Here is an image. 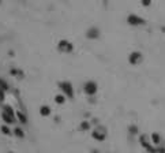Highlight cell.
<instances>
[{
	"instance_id": "5",
	"label": "cell",
	"mask_w": 165,
	"mask_h": 153,
	"mask_svg": "<svg viewBox=\"0 0 165 153\" xmlns=\"http://www.w3.org/2000/svg\"><path fill=\"white\" fill-rule=\"evenodd\" d=\"M142 60H143V55L140 52H138V51H134V52H131L128 55V63L131 66H138V64L142 63Z\"/></svg>"
},
{
	"instance_id": "21",
	"label": "cell",
	"mask_w": 165,
	"mask_h": 153,
	"mask_svg": "<svg viewBox=\"0 0 165 153\" xmlns=\"http://www.w3.org/2000/svg\"><path fill=\"white\" fill-rule=\"evenodd\" d=\"M130 133H131V134H137V133H138V127H137V126H131V127H130Z\"/></svg>"
},
{
	"instance_id": "8",
	"label": "cell",
	"mask_w": 165,
	"mask_h": 153,
	"mask_svg": "<svg viewBox=\"0 0 165 153\" xmlns=\"http://www.w3.org/2000/svg\"><path fill=\"white\" fill-rule=\"evenodd\" d=\"M86 37L89 40H97L100 37V29L98 28H90L86 32Z\"/></svg>"
},
{
	"instance_id": "9",
	"label": "cell",
	"mask_w": 165,
	"mask_h": 153,
	"mask_svg": "<svg viewBox=\"0 0 165 153\" xmlns=\"http://www.w3.org/2000/svg\"><path fill=\"white\" fill-rule=\"evenodd\" d=\"M1 119L6 125H14L17 122V116H11V115L6 114V112H1Z\"/></svg>"
},
{
	"instance_id": "22",
	"label": "cell",
	"mask_w": 165,
	"mask_h": 153,
	"mask_svg": "<svg viewBox=\"0 0 165 153\" xmlns=\"http://www.w3.org/2000/svg\"><path fill=\"white\" fill-rule=\"evenodd\" d=\"M7 153H14V152H7Z\"/></svg>"
},
{
	"instance_id": "19",
	"label": "cell",
	"mask_w": 165,
	"mask_h": 153,
	"mask_svg": "<svg viewBox=\"0 0 165 153\" xmlns=\"http://www.w3.org/2000/svg\"><path fill=\"white\" fill-rule=\"evenodd\" d=\"M4 99H6V92L3 89H0V103H3Z\"/></svg>"
},
{
	"instance_id": "15",
	"label": "cell",
	"mask_w": 165,
	"mask_h": 153,
	"mask_svg": "<svg viewBox=\"0 0 165 153\" xmlns=\"http://www.w3.org/2000/svg\"><path fill=\"white\" fill-rule=\"evenodd\" d=\"M10 74L12 75V77H17V78H22V77H23V71H22V70H18V68H11Z\"/></svg>"
},
{
	"instance_id": "1",
	"label": "cell",
	"mask_w": 165,
	"mask_h": 153,
	"mask_svg": "<svg viewBox=\"0 0 165 153\" xmlns=\"http://www.w3.org/2000/svg\"><path fill=\"white\" fill-rule=\"evenodd\" d=\"M59 88H60V90H62V93H63V94L68 100L74 99V96H75L74 86H72V83H71L70 81H62V82H59Z\"/></svg>"
},
{
	"instance_id": "10",
	"label": "cell",
	"mask_w": 165,
	"mask_h": 153,
	"mask_svg": "<svg viewBox=\"0 0 165 153\" xmlns=\"http://www.w3.org/2000/svg\"><path fill=\"white\" fill-rule=\"evenodd\" d=\"M150 142L151 145L154 146H160V144H161V135L158 134V133H153V134L150 135Z\"/></svg>"
},
{
	"instance_id": "6",
	"label": "cell",
	"mask_w": 165,
	"mask_h": 153,
	"mask_svg": "<svg viewBox=\"0 0 165 153\" xmlns=\"http://www.w3.org/2000/svg\"><path fill=\"white\" fill-rule=\"evenodd\" d=\"M91 137H93L96 141H98V142H102V141H105V138H106V131H105V128H101V127L94 128V130L91 131Z\"/></svg>"
},
{
	"instance_id": "2",
	"label": "cell",
	"mask_w": 165,
	"mask_h": 153,
	"mask_svg": "<svg viewBox=\"0 0 165 153\" xmlns=\"http://www.w3.org/2000/svg\"><path fill=\"white\" fill-rule=\"evenodd\" d=\"M57 51L60 54H71L74 51V44L68 40H60L57 43Z\"/></svg>"
},
{
	"instance_id": "7",
	"label": "cell",
	"mask_w": 165,
	"mask_h": 153,
	"mask_svg": "<svg viewBox=\"0 0 165 153\" xmlns=\"http://www.w3.org/2000/svg\"><path fill=\"white\" fill-rule=\"evenodd\" d=\"M139 142H140V145H142V148H145V149L148 150V152H150V153H157L154 148L151 146V142H149V141H148V137H146V135H140Z\"/></svg>"
},
{
	"instance_id": "17",
	"label": "cell",
	"mask_w": 165,
	"mask_h": 153,
	"mask_svg": "<svg viewBox=\"0 0 165 153\" xmlns=\"http://www.w3.org/2000/svg\"><path fill=\"white\" fill-rule=\"evenodd\" d=\"M8 88H10V86H8L7 81H6V79H3V78H0V89H3L4 92H7Z\"/></svg>"
},
{
	"instance_id": "11",
	"label": "cell",
	"mask_w": 165,
	"mask_h": 153,
	"mask_svg": "<svg viewBox=\"0 0 165 153\" xmlns=\"http://www.w3.org/2000/svg\"><path fill=\"white\" fill-rule=\"evenodd\" d=\"M51 112H52V111H51L49 105H41V107H40V115H41V116H44V117L49 116Z\"/></svg>"
},
{
	"instance_id": "12",
	"label": "cell",
	"mask_w": 165,
	"mask_h": 153,
	"mask_svg": "<svg viewBox=\"0 0 165 153\" xmlns=\"http://www.w3.org/2000/svg\"><path fill=\"white\" fill-rule=\"evenodd\" d=\"M90 128H91V125L89 120H83L79 123V130L81 131H90Z\"/></svg>"
},
{
	"instance_id": "3",
	"label": "cell",
	"mask_w": 165,
	"mask_h": 153,
	"mask_svg": "<svg viewBox=\"0 0 165 153\" xmlns=\"http://www.w3.org/2000/svg\"><path fill=\"white\" fill-rule=\"evenodd\" d=\"M83 92L86 93L89 97L94 96L96 93L98 92V85H97L94 81H88V82H85V85H83Z\"/></svg>"
},
{
	"instance_id": "14",
	"label": "cell",
	"mask_w": 165,
	"mask_h": 153,
	"mask_svg": "<svg viewBox=\"0 0 165 153\" xmlns=\"http://www.w3.org/2000/svg\"><path fill=\"white\" fill-rule=\"evenodd\" d=\"M66 100H67V97L64 96L63 93H62V94H56V96H55V103L59 104V105H63V104L66 103Z\"/></svg>"
},
{
	"instance_id": "13",
	"label": "cell",
	"mask_w": 165,
	"mask_h": 153,
	"mask_svg": "<svg viewBox=\"0 0 165 153\" xmlns=\"http://www.w3.org/2000/svg\"><path fill=\"white\" fill-rule=\"evenodd\" d=\"M12 134H14L17 138H25V131H23L21 127H15L14 130H12Z\"/></svg>"
},
{
	"instance_id": "18",
	"label": "cell",
	"mask_w": 165,
	"mask_h": 153,
	"mask_svg": "<svg viewBox=\"0 0 165 153\" xmlns=\"http://www.w3.org/2000/svg\"><path fill=\"white\" fill-rule=\"evenodd\" d=\"M0 130H1V133H3L4 135H11V134H12V131H11L10 128H8L7 125H3L1 127H0Z\"/></svg>"
},
{
	"instance_id": "4",
	"label": "cell",
	"mask_w": 165,
	"mask_h": 153,
	"mask_svg": "<svg viewBox=\"0 0 165 153\" xmlns=\"http://www.w3.org/2000/svg\"><path fill=\"white\" fill-rule=\"evenodd\" d=\"M127 23L130 26H142L146 23V21L143 18H140L139 15L137 14H130L127 17Z\"/></svg>"
},
{
	"instance_id": "23",
	"label": "cell",
	"mask_w": 165,
	"mask_h": 153,
	"mask_svg": "<svg viewBox=\"0 0 165 153\" xmlns=\"http://www.w3.org/2000/svg\"><path fill=\"white\" fill-rule=\"evenodd\" d=\"M0 3H1V0H0Z\"/></svg>"
},
{
	"instance_id": "20",
	"label": "cell",
	"mask_w": 165,
	"mask_h": 153,
	"mask_svg": "<svg viewBox=\"0 0 165 153\" xmlns=\"http://www.w3.org/2000/svg\"><path fill=\"white\" fill-rule=\"evenodd\" d=\"M140 3H142V6H145V7H149L151 4V0H142Z\"/></svg>"
},
{
	"instance_id": "16",
	"label": "cell",
	"mask_w": 165,
	"mask_h": 153,
	"mask_svg": "<svg viewBox=\"0 0 165 153\" xmlns=\"http://www.w3.org/2000/svg\"><path fill=\"white\" fill-rule=\"evenodd\" d=\"M15 115H17V120H19L22 125H26L28 123V116L26 115H23L22 112H17Z\"/></svg>"
}]
</instances>
